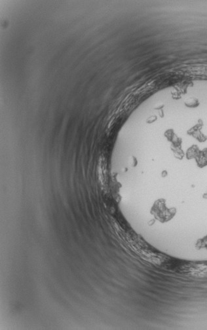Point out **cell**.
Returning a JSON list of instances; mask_svg holds the SVG:
<instances>
[{
    "label": "cell",
    "mask_w": 207,
    "mask_h": 330,
    "mask_svg": "<svg viewBox=\"0 0 207 330\" xmlns=\"http://www.w3.org/2000/svg\"><path fill=\"white\" fill-rule=\"evenodd\" d=\"M195 159L197 166L200 168H203V167L207 166V149H205L203 151H200Z\"/></svg>",
    "instance_id": "obj_1"
},
{
    "label": "cell",
    "mask_w": 207,
    "mask_h": 330,
    "mask_svg": "<svg viewBox=\"0 0 207 330\" xmlns=\"http://www.w3.org/2000/svg\"><path fill=\"white\" fill-rule=\"evenodd\" d=\"M199 151H200L199 150L198 147L196 146H194L187 150V153H186V157L188 159H195V157H197V155H198Z\"/></svg>",
    "instance_id": "obj_2"
},
{
    "label": "cell",
    "mask_w": 207,
    "mask_h": 330,
    "mask_svg": "<svg viewBox=\"0 0 207 330\" xmlns=\"http://www.w3.org/2000/svg\"><path fill=\"white\" fill-rule=\"evenodd\" d=\"M185 105L187 107H188V108H196V107H197L199 105V100L197 98H188L186 100Z\"/></svg>",
    "instance_id": "obj_3"
},
{
    "label": "cell",
    "mask_w": 207,
    "mask_h": 330,
    "mask_svg": "<svg viewBox=\"0 0 207 330\" xmlns=\"http://www.w3.org/2000/svg\"><path fill=\"white\" fill-rule=\"evenodd\" d=\"M156 120H157V116H153V119H151V117L150 118H149V119L148 121H148V123H151L155 121Z\"/></svg>",
    "instance_id": "obj_4"
},
{
    "label": "cell",
    "mask_w": 207,
    "mask_h": 330,
    "mask_svg": "<svg viewBox=\"0 0 207 330\" xmlns=\"http://www.w3.org/2000/svg\"><path fill=\"white\" fill-rule=\"evenodd\" d=\"M204 197H205V198H207V193H206V194H205V195H204Z\"/></svg>",
    "instance_id": "obj_5"
}]
</instances>
